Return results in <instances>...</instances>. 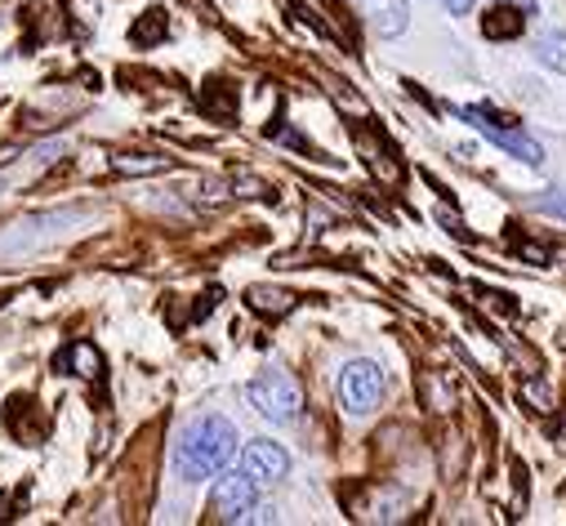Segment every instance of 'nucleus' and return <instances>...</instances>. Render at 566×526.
<instances>
[{
	"label": "nucleus",
	"mask_w": 566,
	"mask_h": 526,
	"mask_svg": "<svg viewBox=\"0 0 566 526\" xmlns=\"http://www.w3.org/2000/svg\"><path fill=\"white\" fill-rule=\"evenodd\" d=\"M232 455H237V429L223 415H201L184 429L175 446V469L184 482H201V477L223 473Z\"/></svg>",
	"instance_id": "f257e3e1"
},
{
	"label": "nucleus",
	"mask_w": 566,
	"mask_h": 526,
	"mask_svg": "<svg viewBox=\"0 0 566 526\" xmlns=\"http://www.w3.org/2000/svg\"><path fill=\"white\" fill-rule=\"evenodd\" d=\"M245 398H250V407L259 411V415H268L272 424H291L295 415H300V383L286 375V370H263L259 379H250V388H245Z\"/></svg>",
	"instance_id": "f03ea898"
},
{
	"label": "nucleus",
	"mask_w": 566,
	"mask_h": 526,
	"mask_svg": "<svg viewBox=\"0 0 566 526\" xmlns=\"http://www.w3.org/2000/svg\"><path fill=\"white\" fill-rule=\"evenodd\" d=\"M460 116H464L473 129H482L491 144H500V148H509L513 157H522L526 166H539V161H544V152L522 135V129H517L509 116H500V112H491V107H460Z\"/></svg>",
	"instance_id": "7ed1b4c3"
},
{
	"label": "nucleus",
	"mask_w": 566,
	"mask_h": 526,
	"mask_svg": "<svg viewBox=\"0 0 566 526\" xmlns=\"http://www.w3.org/2000/svg\"><path fill=\"white\" fill-rule=\"evenodd\" d=\"M384 370L375 366V361H353V366H344L339 370V402L353 411V415H366V411H375L379 407V398H384Z\"/></svg>",
	"instance_id": "20e7f679"
},
{
	"label": "nucleus",
	"mask_w": 566,
	"mask_h": 526,
	"mask_svg": "<svg viewBox=\"0 0 566 526\" xmlns=\"http://www.w3.org/2000/svg\"><path fill=\"white\" fill-rule=\"evenodd\" d=\"M219 522H245L254 508V482L245 473H223L214 482V499H210Z\"/></svg>",
	"instance_id": "39448f33"
},
{
	"label": "nucleus",
	"mask_w": 566,
	"mask_h": 526,
	"mask_svg": "<svg viewBox=\"0 0 566 526\" xmlns=\"http://www.w3.org/2000/svg\"><path fill=\"white\" fill-rule=\"evenodd\" d=\"M286 469H291V455L281 451L276 442H250V446L241 451V473H245L254 486H268V482H276V477H286Z\"/></svg>",
	"instance_id": "423d86ee"
},
{
	"label": "nucleus",
	"mask_w": 566,
	"mask_h": 526,
	"mask_svg": "<svg viewBox=\"0 0 566 526\" xmlns=\"http://www.w3.org/2000/svg\"><path fill=\"white\" fill-rule=\"evenodd\" d=\"M353 6L384 32V36H397L406 28V0H353Z\"/></svg>",
	"instance_id": "0eeeda50"
},
{
	"label": "nucleus",
	"mask_w": 566,
	"mask_h": 526,
	"mask_svg": "<svg viewBox=\"0 0 566 526\" xmlns=\"http://www.w3.org/2000/svg\"><path fill=\"white\" fill-rule=\"evenodd\" d=\"M522 28H526L522 6H495V10H486V19H482V36H486V41H513V36H522Z\"/></svg>",
	"instance_id": "6e6552de"
},
{
	"label": "nucleus",
	"mask_w": 566,
	"mask_h": 526,
	"mask_svg": "<svg viewBox=\"0 0 566 526\" xmlns=\"http://www.w3.org/2000/svg\"><path fill=\"white\" fill-rule=\"evenodd\" d=\"M535 50H539V63L544 67H553V72L566 76V32H544Z\"/></svg>",
	"instance_id": "1a4fd4ad"
},
{
	"label": "nucleus",
	"mask_w": 566,
	"mask_h": 526,
	"mask_svg": "<svg viewBox=\"0 0 566 526\" xmlns=\"http://www.w3.org/2000/svg\"><path fill=\"white\" fill-rule=\"evenodd\" d=\"M129 36H134L138 45H153V41H161V36H166V14H161V10H148V19H138Z\"/></svg>",
	"instance_id": "9d476101"
},
{
	"label": "nucleus",
	"mask_w": 566,
	"mask_h": 526,
	"mask_svg": "<svg viewBox=\"0 0 566 526\" xmlns=\"http://www.w3.org/2000/svg\"><path fill=\"white\" fill-rule=\"evenodd\" d=\"M112 166L120 175H153V170H166V157H116Z\"/></svg>",
	"instance_id": "9b49d317"
},
{
	"label": "nucleus",
	"mask_w": 566,
	"mask_h": 526,
	"mask_svg": "<svg viewBox=\"0 0 566 526\" xmlns=\"http://www.w3.org/2000/svg\"><path fill=\"white\" fill-rule=\"evenodd\" d=\"M442 6H447L451 14H469V10H473V0H442Z\"/></svg>",
	"instance_id": "f8f14e48"
},
{
	"label": "nucleus",
	"mask_w": 566,
	"mask_h": 526,
	"mask_svg": "<svg viewBox=\"0 0 566 526\" xmlns=\"http://www.w3.org/2000/svg\"><path fill=\"white\" fill-rule=\"evenodd\" d=\"M544 210H557V214H566V201H562V197H548V201H544Z\"/></svg>",
	"instance_id": "ddd939ff"
}]
</instances>
